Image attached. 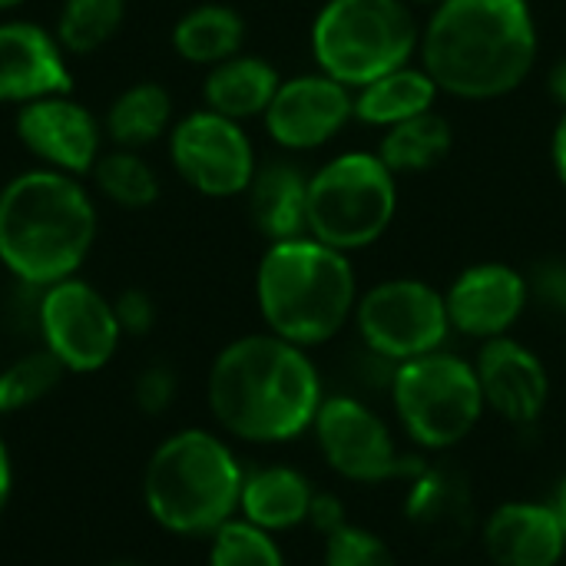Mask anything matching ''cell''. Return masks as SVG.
<instances>
[{"label":"cell","instance_id":"1","mask_svg":"<svg viewBox=\"0 0 566 566\" xmlns=\"http://www.w3.org/2000/svg\"><path fill=\"white\" fill-rule=\"evenodd\" d=\"M209 411L216 424L249 444H285L312 431L325 398L322 375L298 348L272 332L229 342L209 368Z\"/></svg>","mask_w":566,"mask_h":566},{"label":"cell","instance_id":"2","mask_svg":"<svg viewBox=\"0 0 566 566\" xmlns=\"http://www.w3.org/2000/svg\"><path fill=\"white\" fill-rule=\"evenodd\" d=\"M421 66L441 93L501 99L537 63V23L527 0H444L421 27Z\"/></svg>","mask_w":566,"mask_h":566},{"label":"cell","instance_id":"3","mask_svg":"<svg viewBox=\"0 0 566 566\" xmlns=\"http://www.w3.org/2000/svg\"><path fill=\"white\" fill-rule=\"evenodd\" d=\"M96 229V202L76 176L40 166L0 189V265L27 289L76 275Z\"/></svg>","mask_w":566,"mask_h":566},{"label":"cell","instance_id":"4","mask_svg":"<svg viewBox=\"0 0 566 566\" xmlns=\"http://www.w3.org/2000/svg\"><path fill=\"white\" fill-rule=\"evenodd\" d=\"M358 295L352 259L312 235L269 242L255 272L265 332L298 348L332 342L355 318Z\"/></svg>","mask_w":566,"mask_h":566},{"label":"cell","instance_id":"5","mask_svg":"<svg viewBox=\"0 0 566 566\" xmlns=\"http://www.w3.org/2000/svg\"><path fill=\"white\" fill-rule=\"evenodd\" d=\"M245 471L235 451L206 428L169 434L146 461L143 501L149 517L179 537H212L239 517Z\"/></svg>","mask_w":566,"mask_h":566},{"label":"cell","instance_id":"6","mask_svg":"<svg viewBox=\"0 0 566 566\" xmlns=\"http://www.w3.org/2000/svg\"><path fill=\"white\" fill-rule=\"evenodd\" d=\"M421 27L408 0H328L312 23L322 73L358 90L418 53Z\"/></svg>","mask_w":566,"mask_h":566},{"label":"cell","instance_id":"7","mask_svg":"<svg viewBox=\"0 0 566 566\" xmlns=\"http://www.w3.org/2000/svg\"><path fill=\"white\" fill-rule=\"evenodd\" d=\"M388 395L405 438L431 454L464 444L488 411L474 361L444 348L395 365Z\"/></svg>","mask_w":566,"mask_h":566},{"label":"cell","instance_id":"8","mask_svg":"<svg viewBox=\"0 0 566 566\" xmlns=\"http://www.w3.org/2000/svg\"><path fill=\"white\" fill-rule=\"evenodd\" d=\"M398 176L378 153H342L308 176V235L352 255L375 245L398 212Z\"/></svg>","mask_w":566,"mask_h":566},{"label":"cell","instance_id":"9","mask_svg":"<svg viewBox=\"0 0 566 566\" xmlns=\"http://www.w3.org/2000/svg\"><path fill=\"white\" fill-rule=\"evenodd\" d=\"M355 328L368 355L391 365L441 352L451 335L444 292L424 279H385L358 295Z\"/></svg>","mask_w":566,"mask_h":566},{"label":"cell","instance_id":"10","mask_svg":"<svg viewBox=\"0 0 566 566\" xmlns=\"http://www.w3.org/2000/svg\"><path fill=\"white\" fill-rule=\"evenodd\" d=\"M312 434L325 464L352 484L411 481L424 471L421 458L398 448L388 421L352 395H325Z\"/></svg>","mask_w":566,"mask_h":566},{"label":"cell","instance_id":"11","mask_svg":"<svg viewBox=\"0 0 566 566\" xmlns=\"http://www.w3.org/2000/svg\"><path fill=\"white\" fill-rule=\"evenodd\" d=\"M36 328L43 348L73 375L106 368L123 338L113 302L76 275L40 289Z\"/></svg>","mask_w":566,"mask_h":566},{"label":"cell","instance_id":"12","mask_svg":"<svg viewBox=\"0 0 566 566\" xmlns=\"http://www.w3.org/2000/svg\"><path fill=\"white\" fill-rule=\"evenodd\" d=\"M169 159L182 182L209 199L245 196L259 169L255 146L242 123L212 109H196L172 123Z\"/></svg>","mask_w":566,"mask_h":566},{"label":"cell","instance_id":"13","mask_svg":"<svg viewBox=\"0 0 566 566\" xmlns=\"http://www.w3.org/2000/svg\"><path fill=\"white\" fill-rule=\"evenodd\" d=\"M355 119V90L315 70L282 80L262 123L275 146L312 153L332 143Z\"/></svg>","mask_w":566,"mask_h":566},{"label":"cell","instance_id":"14","mask_svg":"<svg viewBox=\"0 0 566 566\" xmlns=\"http://www.w3.org/2000/svg\"><path fill=\"white\" fill-rule=\"evenodd\" d=\"M17 139L46 169L90 176L103 156V123L70 93L46 96L17 109Z\"/></svg>","mask_w":566,"mask_h":566},{"label":"cell","instance_id":"15","mask_svg":"<svg viewBox=\"0 0 566 566\" xmlns=\"http://www.w3.org/2000/svg\"><path fill=\"white\" fill-rule=\"evenodd\" d=\"M444 305L451 332L474 342L504 338L531 305L527 275L507 262H478L451 282Z\"/></svg>","mask_w":566,"mask_h":566},{"label":"cell","instance_id":"16","mask_svg":"<svg viewBox=\"0 0 566 566\" xmlns=\"http://www.w3.org/2000/svg\"><path fill=\"white\" fill-rule=\"evenodd\" d=\"M474 371L484 391L488 411L514 428H527L544 418L551 401V375L537 352L504 335L481 342Z\"/></svg>","mask_w":566,"mask_h":566},{"label":"cell","instance_id":"17","mask_svg":"<svg viewBox=\"0 0 566 566\" xmlns=\"http://www.w3.org/2000/svg\"><path fill=\"white\" fill-rule=\"evenodd\" d=\"M66 50L56 33L30 20L0 23V103L27 106L73 90Z\"/></svg>","mask_w":566,"mask_h":566},{"label":"cell","instance_id":"18","mask_svg":"<svg viewBox=\"0 0 566 566\" xmlns=\"http://www.w3.org/2000/svg\"><path fill=\"white\" fill-rule=\"evenodd\" d=\"M484 554L494 566H560L566 537L547 501H507L481 527Z\"/></svg>","mask_w":566,"mask_h":566},{"label":"cell","instance_id":"19","mask_svg":"<svg viewBox=\"0 0 566 566\" xmlns=\"http://www.w3.org/2000/svg\"><path fill=\"white\" fill-rule=\"evenodd\" d=\"M312 497H315V488L298 468L265 464L245 474L239 517L269 534H285V531L308 524Z\"/></svg>","mask_w":566,"mask_h":566},{"label":"cell","instance_id":"20","mask_svg":"<svg viewBox=\"0 0 566 566\" xmlns=\"http://www.w3.org/2000/svg\"><path fill=\"white\" fill-rule=\"evenodd\" d=\"M249 216L269 242L308 235V176L292 163H265L249 186Z\"/></svg>","mask_w":566,"mask_h":566},{"label":"cell","instance_id":"21","mask_svg":"<svg viewBox=\"0 0 566 566\" xmlns=\"http://www.w3.org/2000/svg\"><path fill=\"white\" fill-rule=\"evenodd\" d=\"M279 83H282V76L269 60L252 56V53H235V56L209 66L206 83H202L206 109L222 113L235 123L265 116Z\"/></svg>","mask_w":566,"mask_h":566},{"label":"cell","instance_id":"22","mask_svg":"<svg viewBox=\"0 0 566 566\" xmlns=\"http://www.w3.org/2000/svg\"><path fill=\"white\" fill-rule=\"evenodd\" d=\"M438 93V83L421 63H405L355 90V119L365 126L391 129L411 116L434 109Z\"/></svg>","mask_w":566,"mask_h":566},{"label":"cell","instance_id":"23","mask_svg":"<svg viewBox=\"0 0 566 566\" xmlns=\"http://www.w3.org/2000/svg\"><path fill=\"white\" fill-rule=\"evenodd\" d=\"M245 43V20L226 3H199L186 10L172 27V50L196 66H216Z\"/></svg>","mask_w":566,"mask_h":566},{"label":"cell","instance_id":"24","mask_svg":"<svg viewBox=\"0 0 566 566\" xmlns=\"http://www.w3.org/2000/svg\"><path fill=\"white\" fill-rule=\"evenodd\" d=\"M408 517L428 537H458L471 527L474 507L461 478L441 468H428L411 478V494L405 501Z\"/></svg>","mask_w":566,"mask_h":566},{"label":"cell","instance_id":"25","mask_svg":"<svg viewBox=\"0 0 566 566\" xmlns=\"http://www.w3.org/2000/svg\"><path fill=\"white\" fill-rule=\"evenodd\" d=\"M381 133L385 136L378 143V156L395 176L428 172V169L441 166L454 149V129L438 109L411 116Z\"/></svg>","mask_w":566,"mask_h":566},{"label":"cell","instance_id":"26","mask_svg":"<svg viewBox=\"0 0 566 566\" xmlns=\"http://www.w3.org/2000/svg\"><path fill=\"white\" fill-rule=\"evenodd\" d=\"M106 136L119 149H143L172 129V96L159 83L126 86L106 109Z\"/></svg>","mask_w":566,"mask_h":566},{"label":"cell","instance_id":"27","mask_svg":"<svg viewBox=\"0 0 566 566\" xmlns=\"http://www.w3.org/2000/svg\"><path fill=\"white\" fill-rule=\"evenodd\" d=\"M93 186L119 209H149L159 199V176L139 149H109L93 166Z\"/></svg>","mask_w":566,"mask_h":566},{"label":"cell","instance_id":"28","mask_svg":"<svg viewBox=\"0 0 566 566\" xmlns=\"http://www.w3.org/2000/svg\"><path fill=\"white\" fill-rule=\"evenodd\" d=\"M123 17L126 0H63L53 33L70 56H86L119 33Z\"/></svg>","mask_w":566,"mask_h":566},{"label":"cell","instance_id":"29","mask_svg":"<svg viewBox=\"0 0 566 566\" xmlns=\"http://www.w3.org/2000/svg\"><path fill=\"white\" fill-rule=\"evenodd\" d=\"M63 375L66 368L46 348L13 358L0 371V415H13V411L36 405L60 385Z\"/></svg>","mask_w":566,"mask_h":566},{"label":"cell","instance_id":"30","mask_svg":"<svg viewBox=\"0 0 566 566\" xmlns=\"http://www.w3.org/2000/svg\"><path fill=\"white\" fill-rule=\"evenodd\" d=\"M209 566H285L275 534L232 517L209 537Z\"/></svg>","mask_w":566,"mask_h":566},{"label":"cell","instance_id":"31","mask_svg":"<svg viewBox=\"0 0 566 566\" xmlns=\"http://www.w3.org/2000/svg\"><path fill=\"white\" fill-rule=\"evenodd\" d=\"M325 566H398L385 537L368 527L345 524L325 537Z\"/></svg>","mask_w":566,"mask_h":566},{"label":"cell","instance_id":"32","mask_svg":"<svg viewBox=\"0 0 566 566\" xmlns=\"http://www.w3.org/2000/svg\"><path fill=\"white\" fill-rule=\"evenodd\" d=\"M527 292L531 302H537L541 308H547L551 315L566 318V259L564 255H551L541 259L531 275H527Z\"/></svg>","mask_w":566,"mask_h":566},{"label":"cell","instance_id":"33","mask_svg":"<svg viewBox=\"0 0 566 566\" xmlns=\"http://www.w3.org/2000/svg\"><path fill=\"white\" fill-rule=\"evenodd\" d=\"M176 398V375L166 365H149L139 378H136V405L146 415H159L172 405Z\"/></svg>","mask_w":566,"mask_h":566},{"label":"cell","instance_id":"34","mask_svg":"<svg viewBox=\"0 0 566 566\" xmlns=\"http://www.w3.org/2000/svg\"><path fill=\"white\" fill-rule=\"evenodd\" d=\"M116 322L123 328V335H146L156 322V305L143 289H126L116 302Z\"/></svg>","mask_w":566,"mask_h":566},{"label":"cell","instance_id":"35","mask_svg":"<svg viewBox=\"0 0 566 566\" xmlns=\"http://www.w3.org/2000/svg\"><path fill=\"white\" fill-rule=\"evenodd\" d=\"M308 524L318 531V534H335L338 527H345V504L335 497V494H315L312 497V511H308Z\"/></svg>","mask_w":566,"mask_h":566},{"label":"cell","instance_id":"36","mask_svg":"<svg viewBox=\"0 0 566 566\" xmlns=\"http://www.w3.org/2000/svg\"><path fill=\"white\" fill-rule=\"evenodd\" d=\"M551 156H554V169H557L560 182L566 186V109H564V116L557 119L554 143H551Z\"/></svg>","mask_w":566,"mask_h":566},{"label":"cell","instance_id":"37","mask_svg":"<svg viewBox=\"0 0 566 566\" xmlns=\"http://www.w3.org/2000/svg\"><path fill=\"white\" fill-rule=\"evenodd\" d=\"M10 488H13V468H10V451L7 444L0 441V514L10 501Z\"/></svg>","mask_w":566,"mask_h":566},{"label":"cell","instance_id":"38","mask_svg":"<svg viewBox=\"0 0 566 566\" xmlns=\"http://www.w3.org/2000/svg\"><path fill=\"white\" fill-rule=\"evenodd\" d=\"M547 86H551V96L566 109V56L554 63V70H551V76H547Z\"/></svg>","mask_w":566,"mask_h":566},{"label":"cell","instance_id":"39","mask_svg":"<svg viewBox=\"0 0 566 566\" xmlns=\"http://www.w3.org/2000/svg\"><path fill=\"white\" fill-rule=\"evenodd\" d=\"M551 511L557 514V521H560V527H564V537H566V474L554 484V494H551Z\"/></svg>","mask_w":566,"mask_h":566},{"label":"cell","instance_id":"40","mask_svg":"<svg viewBox=\"0 0 566 566\" xmlns=\"http://www.w3.org/2000/svg\"><path fill=\"white\" fill-rule=\"evenodd\" d=\"M408 3H418V7H431V10H434V7H441L444 0H408Z\"/></svg>","mask_w":566,"mask_h":566},{"label":"cell","instance_id":"41","mask_svg":"<svg viewBox=\"0 0 566 566\" xmlns=\"http://www.w3.org/2000/svg\"><path fill=\"white\" fill-rule=\"evenodd\" d=\"M23 0H0V10H13V7H20Z\"/></svg>","mask_w":566,"mask_h":566},{"label":"cell","instance_id":"42","mask_svg":"<svg viewBox=\"0 0 566 566\" xmlns=\"http://www.w3.org/2000/svg\"><path fill=\"white\" fill-rule=\"evenodd\" d=\"M116 566H136V564H116Z\"/></svg>","mask_w":566,"mask_h":566}]
</instances>
